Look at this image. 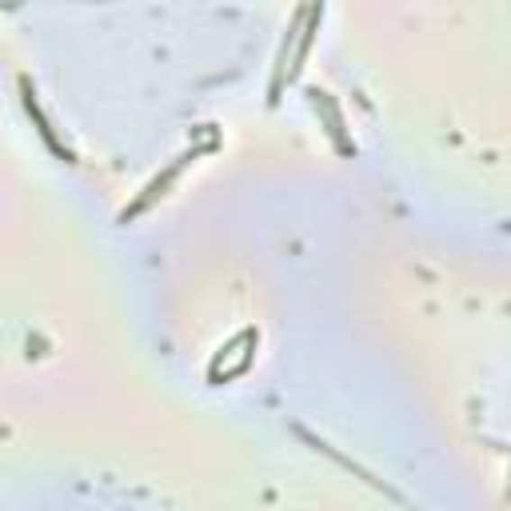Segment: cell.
Instances as JSON below:
<instances>
[{"mask_svg": "<svg viewBox=\"0 0 511 511\" xmlns=\"http://www.w3.org/2000/svg\"><path fill=\"white\" fill-rule=\"evenodd\" d=\"M244 348H256V336H252V332H240V336L228 343L224 356L216 360L220 368H212V379H220V376L228 379V376H236V371H244L248 364H252V351H244Z\"/></svg>", "mask_w": 511, "mask_h": 511, "instance_id": "obj_1", "label": "cell"}]
</instances>
